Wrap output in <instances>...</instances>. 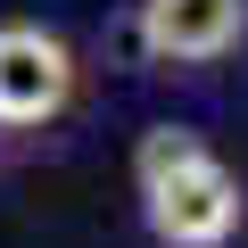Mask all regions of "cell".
<instances>
[{
	"label": "cell",
	"mask_w": 248,
	"mask_h": 248,
	"mask_svg": "<svg viewBox=\"0 0 248 248\" xmlns=\"http://www.w3.org/2000/svg\"><path fill=\"white\" fill-rule=\"evenodd\" d=\"M133 182H141V215L166 248H223L248 215L240 199V174L199 141L182 133V124H157V133H141L133 149Z\"/></svg>",
	"instance_id": "obj_1"
},
{
	"label": "cell",
	"mask_w": 248,
	"mask_h": 248,
	"mask_svg": "<svg viewBox=\"0 0 248 248\" xmlns=\"http://www.w3.org/2000/svg\"><path fill=\"white\" fill-rule=\"evenodd\" d=\"M75 99V50L42 25H0V124H50Z\"/></svg>",
	"instance_id": "obj_2"
},
{
	"label": "cell",
	"mask_w": 248,
	"mask_h": 248,
	"mask_svg": "<svg viewBox=\"0 0 248 248\" xmlns=\"http://www.w3.org/2000/svg\"><path fill=\"white\" fill-rule=\"evenodd\" d=\"M248 42V0H141V50L166 66H207Z\"/></svg>",
	"instance_id": "obj_3"
}]
</instances>
